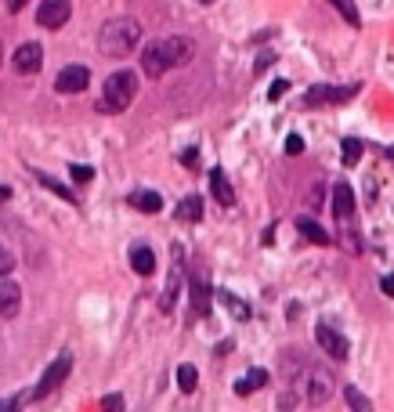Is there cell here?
I'll use <instances>...</instances> for the list:
<instances>
[{"label":"cell","instance_id":"8992f818","mask_svg":"<svg viewBox=\"0 0 394 412\" xmlns=\"http://www.w3.org/2000/svg\"><path fill=\"white\" fill-rule=\"evenodd\" d=\"M69 369H73V358H69V355H58V358L51 362V366H47V373L40 376V384L33 387V394H29V398L40 402V398H47V394H55L62 384H66Z\"/></svg>","mask_w":394,"mask_h":412},{"label":"cell","instance_id":"cb8c5ba5","mask_svg":"<svg viewBox=\"0 0 394 412\" xmlns=\"http://www.w3.org/2000/svg\"><path fill=\"white\" fill-rule=\"evenodd\" d=\"M329 4H333L340 15H344V22H348V26H362V15H358V8H355V0H329Z\"/></svg>","mask_w":394,"mask_h":412},{"label":"cell","instance_id":"e575fe53","mask_svg":"<svg viewBox=\"0 0 394 412\" xmlns=\"http://www.w3.org/2000/svg\"><path fill=\"white\" fill-rule=\"evenodd\" d=\"M380 290H384L387 297H394V275H384V279H380Z\"/></svg>","mask_w":394,"mask_h":412},{"label":"cell","instance_id":"f546056e","mask_svg":"<svg viewBox=\"0 0 394 412\" xmlns=\"http://www.w3.org/2000/svg\"><path fill=\"white\" fill-rule=\"evenodd\" d=\"M196 163H199V149H185V152H181V167L192 170Z\"/></svg>","mask_w":394,"mask_h":412},{"label":"cell","instance_id":"74e56055","mask_svg":"<svg viewBox=\"0 0 394 412\" xmlns=\"http://www.w3.org/2000/svg\"><path fill=\"white\" fill-rule=\"evenodd\" d=\"M199 4H214V0H199Z\"/></svg>","mask_w":394,"mask_h":412},{"label":"cell","instance_id":"4fadbf2b","mask_svg":"<svg viewBox=\"0 0 394 412\" xmlns=\"http://www.w3.org/2000/svg\"><path fill=\"white\" fill-rule=\"evenodd\" d=\"M185 253L181 246H174V268H170V279H167V290H163V300H160V308L163 311H174L178 304V293H181V275H185Z\"/></svg>","mask_w":394,"mask_h":412},{"label":"cell","instance_id":"7a4b0ae2","mask_svg":"<svg viewBox=\"0 0 394 412\" xmlns=\"http://www.w3.org/2000/svg\"><path fill=\"white\" fill-rule=\"evenodd\" d=\"M138 44H141V26L138 19H127V15L109 19L98 29V51L105 58H127L131 51H138Z\"/></svg>","mask_w":394,"mask_h":412},{"label":"cell","instance_id":"603a6c76","mask_svg":"<svg viewBox=\"0 0 394 412\" xmlns=\"http://www.w3.org/2000/svg\"><path fill=\"white\" fill-rule=\"evenodd\" d=\"M196 384H199V373H196V366H178V387L185 391V394H192L196 391Z\"/></svg>","mask_w":394,"mask_h":412},{"label":"cell","instance_id":"8d00e7d4","mask_svg":"<svg viewBox=\"0 0 394 412\" xmlns=\"http://www.w3.org/2000/svg\"><path fill=\"white\" fill-rule=\"evenodd\" d=\"M8 196H11V192H8V188H0V199H8Z\"/></svg>","mask_w":394,"mask_h":412},{"label":"cell","instance_id":"4dcf8cb0","mask_svg":"<svg viewBox=\"0 0 394 412\" xmlns=\"http://www.w3.org/2000/svg\"><path fill=\"white\" fill-rule=\"evenodd\" d=\"M293 405H297V394H293V387H290V391L279 394V409H293Z\"/></svg>","mask_w":394,"mask_h":412},{"label":"cell","instance_id":"52a82bcc","mask_svg":"<svg viewBox=\"0 0 394 412\" xmlns=\"http://www.w3.org/2000/svg\"><path fill=\"white\" fill-rule=\"evenodd\" d=\"M355 94H358V84H351V87H326V84H319V87H311V91L304 94V109L344 105V102H351Z\"/></svg>","mask_w":394,"mask_h":412},{"label":"cell","instance_id":"ffe728a7","mask_svg":"<svg viewBox=\"0 0 394 412\" xmlns=\"http://www.w3.org/2000/svg\"><path fill=\"white\" fill-rule=\"evenodd\" d=\"M217 300L228 308L232 319H239V322H246V319H250V304H246V300H239L235 293H228V290H225V293H217Z\"/></svg>","mask_w":394,"mask_h":412},{"label":"cell","instance_id":"484cf974","mask_svg":"<svg viewBox=\"0 0 394 412\" xmlns=\"http://www.w3.org/2000/svg\"><path fill=\"white\" fill-rule=\"evenodd\" d=\"M344 398H348V405H351L355 412H369V409H373L366 394H362V391H355V387H344Z\"/></svg>","mask_w":394,"mask_h":412},{"label":"cell","instance_id":"d6a6232c","mask_svg":"<svg viewBox=\"0 0 394 412\" xmlns=\"http://www.w3.org/2000/svg\"><path fill=\"white\" fill-rule=\"evenodd\" d=\"M102 409H123V398H120V394H105V398H102Z\"/></svg>","mask_w":394,"mask_h":412},{"label":"cell","instance_id":"e0dca14e","mask_svg":"<svg viewBox=\"0 0 394 412\" xmlns=\"http://www.w3.org/2000/svg\"><path fill=\"white\" fill-rule=\"evenodd\" d=\"M297 232H301L308 243H315V246H329V243H333V239H329V232L319 225V221H311V217H297Z\"/></svg>","mask_w":394,"mask_h":412},{"label":"cell","instance_id":"ba28073f","mask_svg":"<svg viewBox=\"0 0 394 412\" xmlns=\"http://www.w3.org/2000/svg\"><path fill=\"white\" fill-rule=\"evenodd\" d=\"M315 340H319L322 351H326L329 358H337V362H344V358H348V351H351L348 340H344V333L333 329L329 322H319V326H315Z\"/></svg>","mask_w":394,"mask_h":412},{"label":"cell","instance_id":"9a60e30c","mask_svg":"<svg viewBox=\"0 0 394 412\" xmlns=\"http://www.w3.org/2000/svg\"><path fill=\"white\" fill-rule=\"evenodd\" d=\"M210 192H214V199L221 206H232L235 203V188H232V181L225 178V170H221V167L210 170Z\"/></svg>","mask_w":394,"mask_h":412},{"label":"cell","instance_id":"d6986e66","mask_svg":"<svg viewBox=\"0 0 394 412\" xmlns=\"http://www.w3.org/2000/svg\"><path fill=\"white\" fill-rule=\"evenodd\" d=\"M131 268H134L138 275H152L156 272V253L149 246H134L131 250Z\"/></svg>","mask_w":394,"mask_h":412},{"label":"cell","instance_id":"9c48e42d","mask_svg":"<svg viewBox=\"0 0 394 412\" xmlns=\"http://www.w3.org/2000/svg\"><path fill=\"white\" fill-rule=\"evenodd\" d=\"M188 300H192V315H196V319H207V315H210L214 293H210L207 272H196V275H192V282H188Z\"/></svg>","mask_w":394,"mask_h":412},{"label":"cell","instance_id":"d4e9b609","mask_svg":"<svg viewBox=\"0 0 394 412\" xmlns=\"http://www.w3.org/2000/svg\"><path fill=\"white\" fill-rule=\"evenodd\" d=\"M344 167H355L358 160H362V141L358 138H344Z\"/></svg>","mask_w":394,"mask_h":412},{"label":"cell","instance_id":"30bf717a","mask_svg":"<svg viewBox=\"0 0 394 412\" xmlns=\"http://www.w3.org/2000/svg\"><path fill=\"white\" fill-rule=\"evenodd\" d=\"M69 15H73L69 0H40V8H37V22H40L44 29H62V26L69 22Z\"/></svg>","mask_w":394,"mask_h":412},{"label":"cell","instance_id":"3957f363","mask_svg":"<svg viewBox=\"0 0 394 412\" xmlns=\"http://www.w3.org/2000/svg\"><path fill=\"white\" fill-rule=\"evenodd\" d=\"M333 217H337V235L351 253H362V235L355 225V192L348 181H337L333 188Z\"/></svg>","mask_w":394,"mask_h":412},{"label":"cell","instance_id":"5bb4252c","mask_svg":"<svg viewBox=\"0 0 394 412\" xmlns=\"http://www.w3.org/2000/svg\"><path fill=\"white\" fill-rule=\"evenodd\" d=\"M22 311V290L11 279H0V319H15Z\"/></svg>","mask_w":394,"mask_h":412},{"label":"cell","instance_id":"d590c367","mask_svg":"<svg viewBox=\"0 0 394 412\" xmlns=\"http://www.w3.org/2000/svg\"><path fill=\"white\" fill-rule=\"evenodd\" d=\"M26 4H29V0H8V11H11V15H19Z\"/></svg>","mask_w":394,"mask_h":412},{"label":"cell","instance_id":"6da1fadb","mask_svg":"<svg viewBox=\"0 0 394 412\" xmlns=\"http://www.w3.org/2000/svg\"><path fill=\"white\" fill-rule=\"evenodd\" d=\"M192 55H196V44L188 37H167V40H156L141 51V69H145L149 80H160L167 69L185 66Z\"/></svg>","mask_w":394,"mask_h":412},{"label":"cell","instance_id":"2e32d148","mask_svg":"<svg viewBox=\"0 0 394 412\" xmlns=\"http://www.w3.org/2000/svg\"><path fill=\"white\" fill-rule=\"evenodd\" d=\"M127 203L141 214H160L163 210V199H160V192H152V188H138V192L127 196Z\"/></svg>","mask_w":394,"mask_h":412},{"label":"cell","instance_id":"ac0fdd59","mask_svg":"<svg viewBox=\"0 0 394 412\" xmlns=\"http://www.w3.org/2000/svg\"><path fill=\"white\" fill-rule=\"evenodd\" d=\"M178 221H185V225H199L203 221V199L199 196H185L178 203Z\"/></svg>","mask_w":394,"mask_h":412},{"label":"cell","instance_id":"5b68a950","mask_svg":"<svg viewBox=\"0 0 394 412\" xmlns=\"http://www.w3.org/2000/svg\"><path fill=\"white\" fill-rule=\"evenodd\" d=\"M297 384H304V402L308 405H326L329 398H333V391H337L333 373H329L326 366H315V362L304 366V373H301Z\"/></svg>","mask_w":394,"mask_h":412},{"label":"cell","instance_id":"83f0119b","mask_svg":"<svg viewBox=\"0 0 394 412\" xmlns=\"http://www.w3.org/2000/svg\"><path fill=\"white\" fill-rule=\"evenodd\" d=\"M11 268H15V257H11V250L0 243V279L4 275H11Z\"/></svg>","mask_w":394,"mask_h":412},{"label":"cell","instance_id":"7402d4cb","mask_svg":"<svg viewBox=\"0 0 394 412\" xmlns=\"http://www.w3.org/2000/svg\"><path fill=\"white\" fill-rule=\"evenodd\" d=\"M37 181H40V188H47V192H55L58 199H66V203H73V206H76V196H73V188H66L62 181H55L51 174H40V170H37Z\"/></svg>","mask_w":394,"mask_h":412},{"label":"cell","instance_id":"f1b7e54d","mask_svg":"<svg viewBox=\"0 0 394 412\" xmlns=\"http://www.w3.org/2000/svg\"><path fill=\"white\" fill-rule=\"evenodd\" d=\"M286 152H290V156H301V152H304V138H301V134H290V138H286Z\"/></svg>","mask_w":394,"mask_h":412},{"label":"cell","instance_id":"836d02e7","mask_svg":"<svg viewBox=\"0 0 394 412\" xmlns=\"http://www.w3.org/2000/svg\"><path fill=\"white\" fill-rule=\"evenodd\" d=\"M26 398H22V394H15V398H8V402H0V412H8V409H19Z\"/></svg>","mask_w":394,"mask_h":412},{"label":"cell","instance_id":"44dd1931","mask_svg":"<svg viewBox=\"0 0 394 412\" xmlns=\"http://www.w3.org/2000/svg\"><path fill=\"white\" fill-rule=\"evenodd\" d=\"M268 384V369H250L239 384H235V394H250V391H261Z\"/></svg>","mask_w":394,"mask_h":412},{"label":"cell","instance_id":"4316f807","mask_svg":"<svg viewBox=\"0 0 394 412\" xmlns=\"http://www.w3.org/2000/svg\"><path fill=\"white\" fill-rule=\"evenodd\" d=\"M69 178H73L76 185H87V181L94 178V170H91V167H84V163H73V167H69Z\"/></svg>","mask_w":394,"mask_h":412},{"label":"cell","instance_id":"1f68e13d","mask_svg":"<svg viewBox=\"0 0 394 412\" xmlns=\"http://www.w3.org/2000/svg\"><path fill=\"white\" fill-rule=\"evenodd\" d=\"M286 91H290V84H286V80H275V84H272V94H268V98H272V102H279Z\"/></svg>","mask_w":394,"mask_h":412},{"label":"cell","instance_id":"277c9868","mask_svg":"<svg viewBox=\"0 0 394 412\" xmlns=\"http://www.w3.org/2000/svg\"><path fill=\"white\" fill-rule=\"evenodd\" d=\"M134 94H138V73H131V69L113 73V76L105 80V87H102L98 113H109V116L123 113V109H127V105L134 102Z\"/></svg>","mask_w":394,"mask_h":412},{"label":"cell","instance_id":"7c38bea8","mask_svg":"<svg viewBox=\"0 0 394 412\" xmlns=\"http://www.w3.org/2000/svg\"><path fill=\"white\" fill-rule=\"evenodd\" d=\"M11 66H15V73H22V76H33V73H40V66H44V47L40 44H22L19 51L11 55Z\"/></svg>","mask_w":394,"mask_h":412},{"label":"cell","instance_id":"8fae6325","mask_svg":"<svg viewBox=\"0 0 394 412\" xmlns=\"http://www.w3.org/2000/svg\"><path fill=\"white\" fill-rule=\"evenodd\" d=\"M87 84H91V69L87 66H66L55 76V91L58 94H80V91H87Z\"/></svg>","mask_w":394,"mask_h":412}]
</instances>
